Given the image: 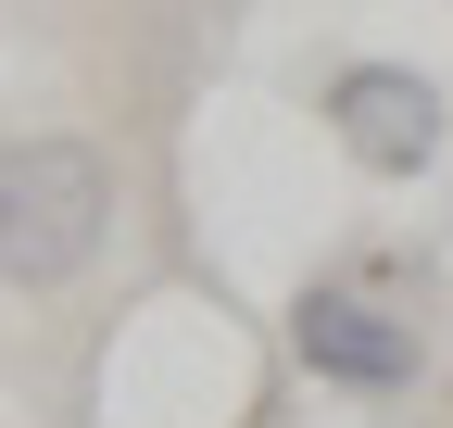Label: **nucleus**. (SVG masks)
<instances>
[{"label": "nucleus", "mask_w": 453, "mask_h": 428, "mask_svg": "<svg viewBox=\"0 0 453 428\" xmlns=\"http://www.w3.org/2000/svg\"><path fill=\"white\" fill-rule=\"evenodd\" d=\"M290 353L315 365L327 391H416V328L390 302H365V290H303Z\"/></svg>", "instance_id": "nucleus-2"}, {"label": "nucleus", "mask_w": 453, "mask_h": 428, "mask_svg": "<svg viewBox=\"0 0 453 428\" xmlns=\"http://www.w3.org/2000/svg\"><path fill=\"white\" fill-rule=\"evenodd\" d=\"M113 227V164L88 139H0V278L64 290Z\"/></svg>", "instance_id": "nucleus-1"}, {"label": "nucleus", "mask_w": 453, "mask_h": 428, "mask_svg": "<svg viewBox=\"0 0 453 428\" xmlns=\"http://www.w3.org/2000/svg\"><path fill=\"white\" fill-rule=\"evenodd\" d=\"M327 126H340L353 164L416 177L428 151H441V88H428L416 64H353V76H327Z\"/></svg>", "instance_id": "nucleus-3"}]
</instances>
